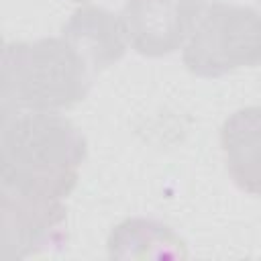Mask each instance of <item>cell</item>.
<instances>
[{
  "instance_id": "6da1fadb",
  "label": "cell",
  "mask_w": 261,
  "mask_h": 261,
  "mask_svg": "<svg viewBox=\"0 0 261 261\" xmlns=\"http://www.w3.org/2000/svg\"><path fill=\"white\" fill-rule=\"evenodd\" d=\"M86 139L59 112H4L0 124V186L67 200L86 159Z\"/></svg>"
},
{
  "instance_id": "7a4b0ae2",
  "label": "cell",
  "mask_w": 261,
  "mask_h": 261,
  "mask_svg": "<svg viewBox=\"0 0 261 261\" xmlns=\"http://www.w3.org/2000/svg\"><path fill=\"white\" fill-rule=\"evenodd\" d=\"M92 75L61 35L6 43L0 63L2 114L71 108L88 96Z\"/></svg>"
},
{
  "instance_id": "3957f363",
  "label": "cell",
  "mask_w": 261,
  "mask_h": 261,
  "mask_svg": "<svg viewBox=\"0 0 261 261\" xmlns=\"http://www.w3.org/2000/svg\"><path fill=\"white\" fill-rule=\"evenodd\" d=\"M261 61V12L251 6L204 4L186 45L184 65L200 77H218Z\"/></svg>"
},
{
  "instance_id": "277c9868",
  "label": "cell",
  "mask_w": 261,
  "mask_h": 261,
  "mask_svg": "<svg viewBox=\"0 0 261 261\" xmlns=\"http://www.w3.org/2000/svg\"><path fill=\"white\" fill-rule=\"evenodd\" d=\"M63 202L0 186V259H27L61 247L67 239Z\"/></svg>"
},
{
  "instance_id": "5b68a950",
  "label": "cell",
  "mask_w": 261,
  "mask_h": 261,
  "mask_svg": "<svg viewBox=\"0 0 261 261\" xmlns=\"http://www.w3.org/2000/svg\"><path fill=\"white\" fill-rule=\"evenodd\" d=\"M202 8V0H126L118 16L137 53L161 57L186 45Z\"/></svg>"
},
{
  "instance_id": "8992f818",
  "label": "cell",
  "mask_w": 261,
  "mask_h": 261,
  "mask_svg": "<svg viewBox=\"0 0 261 261\" xmlns=\"http://www.w3.org/2000/svg\"><path fill=\"white\" fill-rule=\"evenodd\" d=\"M61 37L84 59L92 73L116 63L128 47L120 16L92 4L77 8L69 16L61 29Z\"/></svg>"
},
{
  "instance_id": "52a82bcc",
  "label": "cell",
  "mask_w": 261,
  "mask_h": 261,
  "mask_svg": "<svg viewBox=\"0 0 261 261\" xmlns=\"http://www.w3.org/2000/svg\"><path fill=\"white\" fill-rule=\"evenodd\" d=\"M220 147L232 181L261 196V106L234 110L220 128Z\"/></svg>"
},
{
  "instance_id": "ba28073f",
  "label": "cell",
  "mask_w": 261,
  "mask_h": 261,
  "mask_svg": "<svg viewBox=\"0 0 261 261\" xmlns=\"http://www.w3.org/2000/svg\"><path fill=\"white\" fill-rule=\"evenodd\" d=\"M112 259H184L186 243L165 224L147 218H126L106 241Z\"/></svg>"
},
{
  "instance_id": "9c48e42d",
  "label": "cell",
  "mask_w": 261,
  "mask_h": 261,
  "mask_svg": "<svg viewBox=\"0 0 261 261\" xmlns=\"http://www.w3.org/2000/svg\"><path fill=\"white\" fill-rule=\"evenodd\" d=\"M73 2H80V4H88V2H92V0H73Z\"/></svg>"
}]
</instances>
